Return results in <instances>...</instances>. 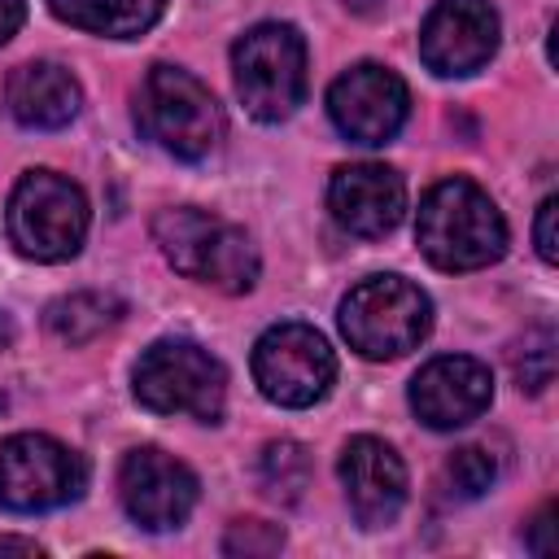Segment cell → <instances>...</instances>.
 <instances>
[{
  "instance_id": "6da1fadb",
  "label": "cell",
  "mask_w": 559,
  "mask_h": 559,
  "mask_svg": "<svg viewBox=\"0 0 559 559\" xmlns=\"http://www.w3.org/2000/svg\"><path fill=\"white\" fill-rule=\"evenodd\" d=\"M415 240L437 271H480L507 253V218L480 183L450 175L424 192Z\"/></svg>"
},
{
  "instance_id": "7a4b0ae2",
  "label": "cell",
  "mask_w": 559,
  "mask_h": 559,
  "mask_svg": "<svg viewBox=\"0 0 559 559\" xmlns=\"http://www.w3.org/2000/svg\"><path fill=\"white\" fill-rule=\"evenodd\" d=\"M153 240H157L162 258L197 284H210L218 293H249L258 284L262 258H258L253 240L245 236V227H236L210 210H197V205L162 210L153 218Z\"/></svg>"
},
{
  "instance_id": "3957f363",
  "label": "cell",
  "mask_w": 559,
  "mask_h": 559,
  "mask_svg": "<svg viewBox=\"0 0 559 559\" xmlns=\"http://www.w3.org/2000/svg\"><path fill=\"white\" fill-rule=\"evenodd\" d=\"M140 131L179 162H201L218 148L227 118L214 92L183 66H153L135 96Z\"/></svg>"
},
{
  "instance_id": "277c9868",
  "label": "cell",
  "mask_w": 559,
  "mask_h": 559,
  "mask_svg": "<svg viewBox=\"0 0 559 559\" xmlns=\"http://www.w3.org/2000/svg\"><path fill=\"white\" fill-rule=\"evenodd\" d=\"M336 319L349 349H358L371 362H384L419 349V341L432 328V301L419 284L402 275H367L341 297Z\"/></svg>"
},
{
  "instance_id": "5b68a950",
  "label": "cell",
  "mask_w": 559,
  "mask_h": 559,
  "mask_svg": "<svg viewBox=\"0 0 559 559\" xmlns=\"http://www.w3.org/2000/svg\"><path fill=\"white\" fill-rule=\"evenodd\" d=\"M135 402L153 415H192L201 424H218L227 406V371L197 341H157L140 354L131 371Z\"/></svg>"
},
{
  "instance_id": "8992f818",
  "label": "cell",
  "mask_w": 559,
  "mask_h": 559,
  "mask_svg": "<svg viewBox=\"0 0 559 559\" xmlns=\"http://www.w3.org/2000/svg\"><path fill=\"white\" fill-rule=\"evenodd\" d=\"M236 96L258 122H284L306 100V39L288 22H258L231 48Z\"/></svg>"
},
{
  "instance_id": "52a82bcc",
  "label": "cell",
  "mask_w": 559,
  "mask_h": 559,
  "mask_svg": "<svg viewBox=\"0 0 559 559\" xmlns=\"http://www.w3.org/2000/svg\"><path fill=\"white\" fill-rule=\"evenodd\" d=\"M9 240L22 258L35 262H70L87 240V197L74 179L57 170H26L9 197Z\"/></svg>"
},
{
  "instance_id": "ba28073f",
  "label": "cell",
  "mask_w": 559,
  "mask_h": 559,
  "mask_svg": "<svg viewBox=\"0 0 559 559\" xmlns=\"http://www.w3.org/2000/svg\"><path fill=\"white\" fill-rule=\"evenodd\" d=\"M87 489V463L79 450L48 432H13L0 441V507L39 515L74 502Z\"/></svg>"
},
{
  "instance_id": "9c48e42d",
  "label": "cell",
  "mask_w": 559,
  "mask_h": 559,
  "mask_svg": "<svg viewBox=\"0 0 559 559\" xmlns=\"http://www.w3.org/2000/svg\"><path fill=\"white\" fill-rule=\"evenodd\" d=\"M336 380V354L310 323H275L253 345V384L266 402L306 411L328 397Z\"/></svg>"
},
{
  "instance_id": "30bf717a",
  "label": "cell",
  "mask_w": 559,
  "mask_h": 559,
  "mask_svg": "<svg viewBox=\"0 0 559 559\" xmlns=\"http://www.w3.org/2000/svg\"><path fill=\"white\" fill-rule=\"evenodd\" d=\"M328 118L349 144L376 148L389 144L411 118V92L397 70L380 61H358L328 87Z\"/></svg>"
},
{
  "instance_id": "8fae6325",
  "label": "cell",
  "mask_w": 559,
  "mask_h": 559,
  "mask_svg": "<svg viewBox=\"0 0 559 559\" xmlns=\"http://www.w3.org/2000/svg\"><path fill=\"white\" fill-rule=\"evenodd\" d=\"M197 476L188 463H179L175 454L157 450V445H140L122 459L118 467V498H122V511L148 528V533H170L179 528L192 507H197Z\"/></svg>"
},
{
  "instance_id": "7c38bea8",
  "label": "cell",
  "mask_w": 559,
  "mask_h": 559,
  "mask_svg": "<svg viewBox=\"0 0 559 559\" xmlns=\"http://www.w3.org/2000/svg\"><path fill=\"white\" fill-rule=\"evenodd\" d=\"M498 9L489 0H437L419 22V57L441 79L476 74L498 52Z\"/></svg>"
},
{
  "instance_id": "4fadbf2b",
  "label": "cell",
  "mask_w": 559,
  "mask_h": 559,
  "mask_svg": "<svg viewBox=\"0 0 559 559\" xmlns=\"http://www.w3.org/2000/svg\"><path fill=\"white\" fill-rule=\"evenodd\" d=\"M493 402V376L472 354H437L411 380V411L437 432L480 419Z\"/></svg>"
},
{
  "instance_id": "5bb4252c",
  "label": "cell",
  "mask_w": 559,
  "mask_h": 559,
  "mask_svg": "<svg viewBox=\"0 0 559 559\" xmlns=\"http://www.w3.org/2000/svg\"><path fill=\"white\" fill-rule=\"evenodd\" d=\"M328 210L341 223V231L358 240H380L406 214V183L384 162H349L332 170Z\"/></svg>"
},
{
  "instance_id": "9a60e30c",
  "label": "cell",
  "mask_w": 559,
  "mask_h": 559,
  "mask_svg": "<svg viewBox=\"0 0 559 559\" xmlns=\"http://www.w3.org/2000/svg\"><path fill=\"white\" fill-rule=\"evenodd\" d=\"M341 485L362 528H384L406 507V463L380 437H354L341 454Z\"/></svg>"
},
{
  "instance_id": "2e32d148",
  "label": "cell",
  "mask_w": 559,
  "mask_h": 559,
  "mask_svg": "<svg viewBox=\"0 0 559 559\" xmlns=\"http://www.w3.org/2000/svg\"><path fill=\"white\" fill-rule=\"evenodd\" d=\"M83 87L79 79L57 61H26L4 83V109L17 127L31 131H61L79 118Z\"/></svg>"
},
{
  "instance_id": "e0dca14e",
  "label": "cell",
  "mask_w": 559,
  "mask_h": 559,
  "mask_svg": "<svg viewBox=\"0 0 559 559\" xmlns=\"http://www.w3.org/2000/svg\"><path fill=\"white\" fill-rule=\"evenodd\" d=\"M52 17L100 39H140L166 13V0H48Z\"/></svg>"
},
{
  "instance_id": "ac0fdd59",
  "label": "cell",
  "mask_w": 559,
  "mask_h": 559,
  "mask_svg": "<svg viewBox=\"0 0 559 559\" xmlns=\"http://www.w3.org/2000/svg\"><path fill=\"white\" fill-rule=\"evenodd\" d=\"M118 319H122V301H118L114 293H92V288L66 293V297H57V301L44 310V328H48L57 341H66V345H87V341H96L105 328H114Z\"/></svg>"
},
{
  "instance_id": "d6986e66",
  "label": "cell",
  "mask_w": 559,
  "mask_h": 559,
  "mask_svg": "<svg viewBox=\"0 0 559 559\" xmlns=\"http://www.w3.org/2000/svg\"><path fill=\"white\" fill-rule=\"evenodd\" d=\"M258 476H262V489L275 502H297L301 489H306V480H310V454H306V445H297V441H271L262 450Z\"/></svg>"
},
{
  "instance_id": "ffe728a7",
  "label": "cell",
  "mask_w": 559,
  "mask_h": 559,
  "mask_svg": "<svg viewBox=\"0 0 559 559\" xmlns=\"http://www.w3.org/2000/svg\"><path fill=\"white\" fill-rule=\"evenodd\" d=\"M493 480H498V463H493V454L480 450V445L454 450V454L445 459V467H441V489H445V498H454V502L480 498L485 489H493Z\"/></svg>"
},
{
  "instance_id": "44dd1931",
  "label": "cell",
  "mask_w": 559,
  "mask_h": 559,
  "mask_svg": "<svg viewBox=\"0 0 559 559\" xmlns=\"http://www.w3.org/2000/svg\"><path fill=\"white\" fill-rule=\"evenodd\" d=\"M284 546V528L266 524V520H236L223 537V550L227 555H245V559H262V555H275Z\"/></svg>"
},
{
  "instance_id": "7402d4cb",
  "label": "cell",
  "mask_w": 559,
  "mask_h": 559,
  "mask_svg": "<svg viewBox=\"0 0 559 559\" xmlns=\"http://www.w3.org/2000/svg\"><path fill=\"white\" fill-rule=\"evenodd\" d=\"M550 376H555V341H550V332L542 328V332L524 345V354L515 349V380H520V389L542 393V389L550 384Z\"/></svg>"
},
{
  "instance_id": "603a6c76",
  "label": "cell",
  "mask_w": 559,
  "mask_h": 559,
  "mask_svg": "<svg viewBox=\"0 0 559 559\" xmlns=\"http://www.w3.org/2000/svg\"><path fill=\"white\" fill-rule=\"evenodd\" d=\"M555 214H559V201H555V197H546V201L537 205V218H533V240H537L542 262H555V258H559V240H555Z\"/></svg>"
},
{
  "instance_id": "cb8c5ba5",
  "label": "cell",
  "mask_w": 559,
  "mask_h": 559,
  "mask_svg": "<svg viewBox=\"0 0 559 559\" xmlns=\"http://www.w3.org/2000/svg\"><path fill=\"white\" fill-rule=\"evenodd\" d=\"M26 22V0H0V48L22 31Z\"/></svg>"
},
{
  "instance_id": "d4e9b609",
  "label": "cell",
  "mask_w": 559,
  "mask_h": 559,
  "mask_svg": "<svg viewBox=\"0 0 559 559\" xmlns=\"http://www.w3.org/2000/svg\"><path fill=\"white\" fill-rule=\"evenodd\" d=\"M550 520H555V507H542V515L533 520V533H528V550H537V555H550V550H555V542L546 537V533L555 528Z\"/></svg>"
},
{
  "instance_id": "484cf974",
  "label": "cell",
  "mask_w": 559,
  "mask_h": 559,
  "mask_svg": "<svg viewBox=\"0 0 559 559\" xmlns=\"http://www.w3.org/2000/svg\"><path fill=\"white\" fill-rule=\"evenodd\" d=\"M4 550H22V555H44V546L39 542H31V537H0V555Z\"/></svg>"
},
{
  "instance_id": "4316f807",
  "label": "cell",
  "mask_w": 559,
  "mask_h": 559,
  "mask_svg": "<svg viewBox=\"0 0 559 559\" xmlns=\"http://www.w3.org/2000/svg\"><path fill=\"white\" fill-rule=\"evenodd\" d=\"M13 345V319L0 310V349H9Z\"/></svg>"
}]
</instances>
